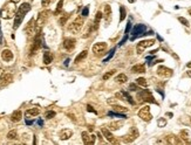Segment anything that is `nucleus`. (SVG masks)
Masks as SVG:
<instances>
[{
    "label": "nucleus",
    "mask_w": 191,
    "mask_h": 145,
    "mask_svg": "<svg viewBox=\"0 0 191 145\" xmlns=\"http://www.w3.org/2000/svg\"><path fill=\"white\" fill-rule=\"evenodd\" d=\"M128 1H129L130 4H132V2H135V0H128Z\"/></svg>",
    "instance_id": "nucleus-49"
},
{
    "label": "nucleus",
    "mask_w": 191,
    "mask_h": 145,
    "mask_svg": "<svg viewBox=\"0 0 191 145\" xmlns=\"http://www.w3.org/2000/svg\"><path fill=\"white\" fill-rule=\"evenodd\" d=\"M15 5H17V4H15L14 1H12V0L7 1V2L2 6V8H1V11H0L1 18H2V19H6V20L14 18V17H15V13H17V11H18Z\"/></svg>",
    "instance_id": "nucleus-2"
},
{
    "label": "nucleus",
    "mask_w": 191,
    "mask_h": 145,
    "mask_svg": "<svg viewBox=\"0 0 191 145\" xmlns=\"http://www.w3.org/2000/svg\"><path fill=\"white\" fill-rule=\"evenodd\" d=\"M138 117L141 119H143L144 122H150L151 118H153V115L150 113V107L149 105H145V107H142L138 111Z\"/></svg>",
    "instance_id": "nucleus-8"
},
{
    "label": "nucleus",
    "mask_w": 191,
    "mask_h": 145,
    "mask_svg": "<svg viewBox=\"0 0 191 145\" xmlns=\"http://www.w3.org/2000/svg\"><path fill=\"white\" fill-rule=\"evenodd\" d=\"M7 138H8L9 141L17 139V138H18V132H17V130H11V131L7 133Z\"/></svg>",
    "instance_id": "nucleus-31"
},
{
    "label": "nucleus",
    "mask_w": 191,
    "mask_h": 145,
    "mask_svg": "<svg viewBox=\"0 0 191 145\" xmlns=\"http://www.w3.org/2000/svg\"><path fill=\"white\" fill-rule=\"evenodd\" d=\"M131 73H134V74H143V73H145V64L144 63L135 64L131 68Z\"/></svg>",
    "instance_id": "nucleus-20"
},
{
    "label": "nucleus",
    "mask_w": 191,
    "mask_h": 145,
    "mask_svg": "<svg viewBox=\"0 0 191 145\" xmlns=\"http://www.w3.org/2000/svg\"><path fill=\"white\" fill-rule=\"evenodd\" d=\"M55 0H42L41 1V5L43 6V7H47V6H49L51 4H53Z\"/></svg>",
    "instance_id": "nucleus-41"
},
{
    "label": "nucleus",
    "mask_w": 191,
    "mask_h": 145,
    "mask_svg": "<svg viewBox=\"0 0 191 145\" xmlns=\"http://www.w3.org/2000/svg\"><path fill=\"white\" fill-rule=\"evenodd\" d=\"M25 32H26V34H27L28 36L35 35V20H34V19H31V20L27 22V25H26V27H25Z\"/></svg>",
    "instance_id": "nucleus-14"
},
{
    "label": "nucleus",
    "mask_w": 191,
    "mask_h": 145,
    "mask_svg": "<svg viewBox=\"0 0 191 145\" xmlns=\"http://www.w3.org/2000/svg\"><path fill=\"white\" fill-rule=\"evenodd\" d=\"M157 74L159 76L164 77V79H168V77H171L172 76V69L165 67V66H159L157 68Z\"/></svg>",
    "instance_id": "nucleus-11"
},
{
    "label": "nucleus",
    "mask_w": 191,
    "mask_h": 145,
    "mask_svg": "<svg viewBox=\"0 0 191 145\" xmlns=\"http://www.w3.org/2000/svg\"><path fill=\"white\" fill-rule=\"evenodd\" d=\"M41 47V38H40V33L35 34V38H34V42H33L32 47H31V55H34L39 48Z\"/></svg>",
    "instance_id": "nucleus-12"
},
{
    "label": "nucleus",
    "mask_w": 191,
    "mask_h": 145,
    "mask_svg": "<svg viewBox=\"0 0 191 145\" xmlns=\"http://www.w3.org/2000/svg\"><path fill=\"white\" fill-rule=\"evenodd\" d=\"M137 98L138 102H149V103H156L154 96L149 90H141L137 92Z\"/></svg>",
    "instance_id": "nucleus-5"
},
{
    "label": "nucleus",
    "mask_w": 191,
    "mask_h": 145,
    "mask_svg": "<svg viewBox=\"0 0 191 145\" xmlns=\"http://www.w3.org/2000/svg\"><path fill=\"white\" fill-rule=\"evenodd\" d=\"M12 81H13V75L9 74V73H7V74L2 75V77H1V80H0V86H1V87H6V86H8Z\"/></svg>",
    "instance_id": "nucleus-17"
},
{
    "label": "nucleus",
    "mask_w": 191,
    "mask_h": 145,
    "mask_svg": "<svg viewBox=\"0 0 191 145\" xmlns=\"http://www.w3.org/2000/svg\"><path fill=\"white\" fill-rule=\"evenodd\" d=\"M51 14L49 11H43V12H40L39 13V17L38 19L35 20V34L40 33L41 32V28L43 27V25L46 24L47 19H48V15Z\"/></svg>",
    "instance_id": "nucleus-3"
},
{
    "label": "nucleus",
    "mask_w": 191,
    "mask_h": 145,
    "mask_svg": "<svg viewBox=\"0 0 191 145\" xmlns=\"http://www.w3.org/2000/svg\"><path fill=\"white\" fill-rule=\"evenodd\" d=\"M189 14H190V15H191V8H190V9H189Z\"/></svg>",
    "instance_id": "nucleus-51"
},
{
    "label": "nucleus",
    "mask_w": 191,
    "mask_h": 145,
    "mask_svg": "<svg viewBox=\"0 0 191 145\" xmlns=\"http://www.w3.org/2000/svg\"><path fill=\"white\" fill-rule=\"evenodd\" d=\"M62 6H64V0H60L59 2H58V6H56V9H55V12H54V14H59L60 12H61V9H62Z\"/></svg>",
    "instance_id": "nucleus-35"
},
{
    "label": "nucleus",
    "mask_w": 191,
    "mask_h": 145,
    "mask_svg": "<svg viewBox=\"0 0 191 145\" xmlns=\"http://www.w3.org/2000/svg\"><path fill=\"white\" fill-rule=\"evenodd\" d=\"M69 17H70V14H69V13L64 14V15L60 18V20H59V25H60V26H64V25H66V22H67V20L69 19Z\"/></svg>",
    "instance_id": "nucleus-33"
},
{
    "label": "nucleus",
    "mask_w": 191,
    "mask_h": 145,
    "mask_svg": "<svg viewBox=\"0 0 191 145\" xmlns=\"http://www.w3.org/2000/svg\"><path fill=\"white\" fill-rule=\"evenodd\" d=\"M181 136H183L182 138L184 139V142H185V143H189V144H190L191 141L188 138V132H187V131H182V132H181Z\"/></svg>",
    "instance_id": "nucleus-37"
},
{
    "label": "nucleus",
    "mask_w": 191,
    "mask_h": 145,
    "mask_svg": "<svg viewBox=\"0 0 191 145\" xmlns=\"http://www.w3.org/2000/svg\"><path fill=\"white\" fill-rule=\"evenodd\" d=\"M2 75H4V69H2V68H0V80H1Z\"/></svg>",
    "instance_id": "nucleus-46"
},
{
    "label": "nucleus",
    "mask_w": 191,
    "mask_h": 145,
    "mask_svg": "<svg viewBox=\"0 0 191 145\" xmlns=\"http://www.w3.org/2000/svg\"><path fill=\"white\" fill-rule=\"evenodd\" d=\"M82 15H83V17H87V15H88V7H86V8L82 11Z\"/></svg>",
    "instance_id": "nucleus-44"
},
{
    "label": "nucleus",
    "mask_w": 191,
    "mask_h": 145,
    "mask_svg": "<svg viewBox=\"0 0 191 145\" xmlns=\"http://www.w3.org/2000/svg\"><path fill=\"white\" fill-rule=\"evenodd\" d=\"M115 71H116V70H111V71H109V73H106V74L103 75V80H104V81H107L108 79H110V77L115 74Z\"/></svg>",
    "instance_id": "nucleus-38"
},
{
    "label": "nucleus",
    "mask_w": 191,
    "mask_h": 145,
    "mask_svg": "<svg viewBox=\"0 0 191 145\" xmlns=\"http://www.w3.org/2000/svg\"><path fill=\"white\" fill-rule=\"evenodd\" d=\"M46 118L47 119H51V118H53V117H55V111H53V110H49V111H47L46 113Z\"/></svg>",
    "instance_id": "nucleus-40"
},
{
    "label": "nucleus",
    "mask_w": 191,
    "mask_h": 145,
    "mask_svg": "<svg viewBox=\"0 0 191 145\" xmlns=\"http://www.w3.org/2000/svg\"><path fill=\"white\" fill-rule=\"evenodd\" d=\"M83 24H85V19L81 18V17H77L74 21H72V24L68 27V30L73 34H79L83 27Z\"/></svg>",
    "instance_id": "nucleus-4"
},
{
    "label": "nucleus",
    "mask_w": 191,
    "mask_h": 145,
    "mask_svg": "<svg viewBox=\"0 0 191 145\" xmlns=\"http://www.w3.org/2000/svg\"><path fill=\"white\" fill-rule=\"evenodd\" d=\"M155 42H156V41H155L154 39L143 40V41L138 42V43H137V46H136V52H137V54H142L147 48H149V47L154 46V45H155Z\"/></svg>",
    "instance_id": "nucleus-6"
},
{
    "label": "nucleus",
    "mask_w": 191,
    "mask_h": 145,
    "mask_svg": "<svg viewBox=\"0 0 191 145\" xmlns=\"http://www.w3.org/2000/svg\"><path fill=\"white\" fill-rule=\"evenodd\" d=\"M178 21L182 24V25H184V26H187V27H189L190 26V24H189V21L185 19V18H183V17H179L178 18Z\"/></svg>",
    "instance_id": "nucleus-36"
},
{
    "label": "nucleus",
    "mask_w": 191,
    "mask_h": 145,
    "mask_svg": "<svg viewBox=\"0 0 191 145\" xmlns=\"http://www.w3.org/2000/svg\"><path fill=\"white\" fill-rule=\"evenodd\" d=\"M129 89H130L131 91H136V90H138V88H137V83H136V84L131 83V84L129 86Z\"/></svg>",
    "instance_id": "nucleus-43"
},
{
    "label": "nucleus",
    "mask_w": 191,
    "mask_h": 145,
    "mask_svg": "<svg viewBox=\"0 0 191 145\" xmlns=\"http://www.w3.org/2000/svg\"><path fill=\"white\" fill-rule=\"evenodd\" d=\"M190 122H191V119H190Z\"/></svg>",
    "instance_id": "nucleus-52"
},
{
    "label": "nucleus",
    "mask_w": 191,
    "mask_h": 145,
    "mask_svg": "<svg viewBox=\"0 0 191 145\" xmlns=\"http://www.w3.org/2000/svg\"><path fill=\"white\" fill-rule=\"evenodd\" d=\"M111 7L109 5H104V12H103V17L106 20V25H109L111 21Z\"/></svg>",
    "instance_id": "nucleus-16"
},
{
    "label": "nucleus",
    "mask_w": 191,
    "mask_h": 145,
    "mask_svg": "<svg viewBox=\"0 0 191 145\" xmlns=\"http://www.w3.org/2000/svg\"><path fill=\"white\" fill-rule=\"evenodd\" d=\"M116 97L117 98H121V100H123V101H127V102H129L130 104H135V101H132V98H131V96L128 94V92H126V91H121V92H117L116 94Z\"/></svg>",
    "instance_id": "nucleus-18"
},
{
    "label": "nucleus",
    "mask_w": 191,
    "mask_h": 145,
    "mask_svg": "<svg viewBox=\"0 0 191 145\" xmlns=\"http://www.w3.org/2000/svg\"><path fill=\"white\" fill-rule=\"evenodd\" d=\"M40 115V109L39 108H31L28 110H26L25 113V116L27 118H31V117H36Z\"/></svg>",
    "instance_id": "nucleus-22"
},
{
    "label": "nucleus",
    "mask_w": 191,
    "mask_h": 145,
    "mask_svg": "<svg viewBox=\"0 0 191 145\" xmlns=\"http://www.w3.org/2000/svg\"><path fill=\"white\" fill-rule=\"evenodd\" d=\"M87 109H88V111H93V113H96L95 110H94V109H93V108H92L90 105H87Z\"/></svg>",
    "instance_id": "nucleus-45"
},
{
    "label": "nucleus",
    "mask_w": 191,
    "mask_h": 145,
    "mask_svg": "<svg viewBox=\"0 0 191 145\" xmlns=\"http://www.w3.org/2000/svg\"><path fill=\"white\" fill-rule=\"evenodd\" d=\"M123 125V123L120 120H114V122H111V123H109V125H108V128H109V130L110 131H116V130H119L121 126Z\"/></svg>",
    "instance_id": "nucleus-24"
},
{
    "label": "nucleus",
    "mask_w": 191,
    "mask_h": 145,
    "mask_svg": "<svg viewBox=\"0 0 191 145\" xmlns=\"http://www.w3.org/2000/svg\"><path fill=\"white\" fill-rule=\"evenodd\" d=\"M52 61H53V55H52V53L45 52V53H43V63H45V64H49Z\"/></svg>",
    "instance_id": "nucleus-28"
},
{
    "label": "nucleus",
    "mask_w": 191,
    "mask_h": 145,
    "mask_svg": "<svg viewBox=\"0 0 191 145\" xmlns=\"http://www.w3.org/2000/svg\"><path fill=\"white\" fill-rule=\"evenodd\" d=\"M31 11V5L28 2H24L17 11L15 17H14V24H13V29H18L19 26L21 25L25 15Z\"/></svg>",
    "instance_id": "nucleus-1"
},
{
    "label": "nucleus",
    "mask_w": 191,
    "mask_h": 145,
    "mask_svg": "<svg viewBox=\"0 0 191 145\" xmlns=\"http://www.w3.org/2000/svg\"><path fill=\"white\" fill-rule=\"evenodd\" d=\"M93 30H96L95 26H94V22H92V24H89V25L87 26V29H86V32H85V34H83V38H88Z\"/></svg>",
    "instance_id": "nucleus-30"
},
{
    "label": "nucleus",
    "mask_w": 191,
    "mask_h": 145,
    "mask_svg": "<svg viewBox=\"0 0 191 145\" xmlns=\"http://www.w3.org/2000/svg\"><path fill=\"white\" fill-rule=\"evenodd\" d=\"M113 110L116 111V113H126V111H128V109L126 107H121V105H117V104L113 105Z\"/></svg>",
    "instance_id": "nucleus-32"
},
{
    "label": "nucleus",
    "mask_w": 191,
    "mask_h": 145,
    "mask_svg": "<svg viewBox=\"0 0 191 145\" xmlns=\"http://www.w3.org/2000/svg\"><path fill=\"white\" fill-rule=\"evenodd\" d=\"M81 136H82V141H83V143L87 145L92 144V135H89L87 131H83L82 133H81Z\"/></svg>",
    "instance_id": "nucleus-26"
},
{
    "label": "nucleus",
    "mask_w": 191,
    "mask_h": 145,
    "mask_svg": "<svg viewBox=\"0 0 191 145\" xmlns=\"http://www.w3.org/2000/svg\"><path fill=\"white\" fill-rule=\"evenodd\" d=\"M1 58H2V61H5V62H11V61L14 58V55H13V53H12L9 49H4V50L1 52Z\"/></svg>",
    "instance_id": "nucleus-19"
},
{
    "label": "nucleus",
    "mask_w": 191,
    "mask_h": 145,
    "mask_svg": "<svg viewBox=\"0 0 191 145\" xmlns=\"http://www.w3.org/2000/svg\"><path fill=\"white\" fill-rule=\"evenodd\" d=\"M73 136V131L70 129H64L60 132V139L61 141H67Z\"/></svg>",
    "instance_id": "nucleus-21"
},
{
    "label": "nucleus",
    "mask_w": 191,
    "mask_h": 145,
    "mask_svg": "<svg viewBox=\"0 0 191 145\" xmlns=\"http://www.w3.org/2000/svg\"><path fill=\"white\" fill-rule=\"evenodd\" d=\"M21 118H22V113H21V110H15V111L11 115V120L14 122V123L20 122Z\"/></svg>",
    "instance_id": "nucleus-23"
},
{
    "label": "nucleus",
    "mask_w": 191,
    "mask_h": 145,
    "mask_svg": "<svg viewBox=\"0 0 191 145\" xmlns=\"http://www.w3.org/2000/svg\"><path fill=\"white\" fill-rule=\"evenodd\" d=\"M75 43H76L75 39H73V38H67V39H64V48L66 50L70 52V50H73V49L75 48Z\"/></svg>",
    "instance_id": "nucleus-15"
},
{
    "label": "nucleus",
    "mask_w": 191,
    "mask_h": 145,
    "mask_svg": "<svg viewBox=\"0 0 191 145\" xmlns=\"http://www.w3.org/2000/svg\"><path fill=\"white\" fill-rule=\"evenodd\" d=\"M101 132H102L103 137H104L109 143H111V144H117V143H119V141L115 138V136L111 133V131H110L109 129H107V128H102V129H101Z\"/></svg>",
    "instance_id": "nucleus-9"
},
{
    "label": "nucleus",
    "mask_w": 191,
    "mask_h": 145,
    "mask_svg": "<svg viewBox=\"0 0 191 145\" xmlns=\"http://www.w3.org/2000/svg\"><path fill=\"white\" fill-rule=\"evenodd\" d=\"M102 18H103V13H102L101 11H97V12H96L95 19H94V26H95V29L98 28V26H100V21L102 20Z\"/></svg>",
    "instance_id": "nucleus-25"
},
{
    "label": "nucleus",
    "mask_w": 191,
    "mask_h": 145,
    "mask_svg": "<svg viewBox=\"0 0 191 145\" xmlns=\"http://www.w3.org/2000/svg\"><path fill=\"white\" fill-rule=\"evenodd\" d=\"M188 76H189V77H191V70H189V71H188Z\"/></svg>",
    "instance_id": "nucleus-47"
},
{
    "label": "nucleus",
    "mask_w": 191,
    "mask_h": 145,
    "mask_svg": "<svg viewBox=\"0 0 191 145\" xmlns=\"http://www.w3.org/2000/svg\"><path fill=\"white\" fill-rule=\"evenodd\" d=\"M138 130L135 128V126H132V128H130V130L128 131V133L126 136H123V142L124 143H132L134 141H136L137 139V137H138Z\"/></svg>",
    "instance_id": "nucleus-7"
},
{
    "label": "nucleus",
    "mask_w": 191,
    "mask_h": 145,
    "mask_svg": "<svg viewBox=\"0 0 191 145\" xmlns=\"http://www.w3.org/2000/svg\"><path fill=\"white\" fill-rule=\"evenodd\" d=\"M136 83H137V86H141V87H144V88L148 87V82H147V80L143 79V77L137 79V80H136Z\"/></svg>",
    "instance_id": "nucleus-34"
},
{
    "label": "nucleus",
    "mask_w": 191,
    "mask_h": 145,
    "mask_svg": "<svg viewBox=\"0 0 191 145\" xmlns=\"http://www.w3.org/2000/svg\"><path fill=\"white\" fill-rule=\"evenodd\" d=\"M12 1H14V2H15V4H17V2H19V1H20V0H12Z\"/></svg>",
    "instance_id": "nucleus-50"
},
{
    "label": "nucleus",
    "mask_w": 191,
    "mask_h": 145,
    "mask_svg": "<svg viewBox=\"0 0 191 145\" xmlns=\"http://www.w3.org/2000/svg\"><path fill=\"white\" fill-rule=\"evenodd\" d=\"M187 66H188V68H191V62H189V63H188Z\"/></svg>",
    "instance_id": "nucleus-48"
},
{
    "label": "nucleus",
    "mask_w": 191,
    "mask_h": 145,
    "mask_svg": "<svg viewBox=\"0 0 191 145\" xmlns=\"http://www.w3.org/2000/svg\"><path fill=\"white\" fill-rule=\"evenodd\" d=\"M115 81L117 82V83H120V84H122V83H126L128 81V77L126 74H119L116 77H115Z\"/></svg>",
    "instance_id": "nucleus-27"
},
{
    "label": "nucleus",
    "mask_w": 191,
    "mask_h": 145,
    "mask_svg": "<svg viewBox=\"0 0 191 145\" xmlns=\"http://www.w3.org/2000/svg\"><path fill=\"white\" fill-rule=\"evenodd\" d=\"M87 55H88V50H83V52H81V53L75 58V63H80L81 61H83L85 58H87Z\"/></svg>",
    "instance_id": "nucleus-29"
},
{
    "label": "nucleus",
    "mask_w": 191,
    "mask_h": 145,
    "mask_svg": "<svg viewBox=\"0 0 191 145\" xmlns=\"http://www.w3.org/2000/svg\"><path fill=\"white\" fill-rule=\"evenodd\" d=\"M120 9H121V18H120V20L122 21V20H124V18H126V9H124L123 6H122Z\"/></svg>",
    "instance_id": "nucleus-42"
},
{
    "label": "nucleus",
    "mask_w": 191,
    "mask_h": 145,
    "mask_svg": "<svg viewBox=\"0 0 191 145\" xmlns=\"http://www.w3.org/2000/svg\"><path fill=\"white\" fill-rule=\"evenodd\" d=\"M147 30V27L144 25H136L132 30H131V34H132V38L131 40H134L136 36H140V35H143V33Z\"/></svg>",
    "instance_id": "nucleus-13"
},
{
    "label": "nucleus",
    "mask_w": 191,
    "mask_h": 145,
    "mask_svg": "<svg viewBox=\"0 0 191 145\" xmlns=\"http://www.w3.org/2000/svg\"><path fill=\"white\" fill-rule=\"evenodd\" d=\"M157 124H158L159 128L165 126V125H166V119H165V118H159L158 120H157Z\"/></svg>",
    "instance_id": "nucleus-39"
},
{
    "label": "nucleus",
    "mask_w": 191,
    "mask_h": 145,
    "mask_svg": "<svg viewBox=\"0 0 191 145\" xmlns=\"http://www.w3.org/2000/svg\"><path fill=\"white\" fill-rule=\"evenodd\" d=\"M107 48H108V46L106 42H96L93 46V53L95 55H102L107 50Z\"/></svg>",
    "instance_id": "nucleus-10"
}]
</instances>
